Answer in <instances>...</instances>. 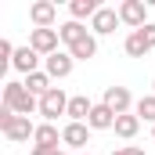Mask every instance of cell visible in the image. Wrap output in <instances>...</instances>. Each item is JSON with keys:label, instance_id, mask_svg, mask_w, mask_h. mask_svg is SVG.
Wrapping results in <instances>:
<instances>
[{"label": "cell", "instance_id": "obj_1", "mask_svg": "<svg viewBox=\"0 0 155 155\" xmlns=\"http://www.w3.org/2000/svg\"><path fill=\"white\" fill-rule=\"evenodd\" d=\"M4 105H7L11 112H18V116L40 112V97H33V94L25 90V83H18V79H7V83H4Z\"/></svg>", "mask_w": 155, "mask_h": 155}, {"label": "cell", "instance_id": "obj_2", "mask_svg": "<svg viewBox=\"0 0 155 155\" xmlns=\"http://www.w3.org/2000/svg\"><path fill=\"white\" fill-rule=\"evenodd\" d=\"M0 134L18 144V141H29V137L36 134V126L29 123V116H18V112H11L7 105H0Z\"/></svg>", "mask_w": 155, "mask_h": 155}, {"label": "cell", "instance_id": "obj_3", "mask_svg": "<svg viewBox=\"0 0 155 155\" xmlns=\"http://www.w3.org/2000/svg\"><path fill=\"white\" fill-rule=\"evenodd\" d=\"M40 116H43V123H54L58 116H69V97H65L61 87H54L51 94L40 97Z\"/></svg>", "mask_w": 155, "mask_h": 155}, {"label": "cell", "instance_id": "obj_4", "mask_svg": "<svg viewBox=\"0 0 155 155\" xmlns=\"http://www.w3.org/2000/svg\"><path fill=\"white\" fill-rule=\"evenodd\" d=\"M119 22L130 25L134 33L144 29V25H148V4H144V0H123V4H119Z\"/></svg>", "mask_w": 155, "mask_h": 155}, {"label": "cell", "instance_id": "obj_5", "mask_svg": "<svg viewBox=\"0 0 155 155\" xmlns=\"http://www.w3.org/2000/svg\"><path fill=\"white\" fill-rule=\"evenodd\" d=\"M58 43H61V36H58V29H33V33H29V47L36 51L40 58H51L54 51H61Z\"/></svg>", "mask_w": 155, "mask_h": 155}, {"label": "cell", "instance_id": "obj_6", "mask_svg": "<svg viewBox=\"0 0 155 155\" xmlns=\"http://www.w3.org/2000/svg\"><path fill=\"white\" fill-rule=\"evenodd\" d=\"M72 65H76V58L69 54V51H54L51 58H43V72L51 79H65L72 76Z\"/></svg>", "mask_w": 155, "mask_h": 155}, {"label": "cell", "instance_id": "obj_7", "mask_svg": "<svg viewBox=\"0 0 155 155\" xmlns=\"http://www.w3.org/2000/svg\"><path fill=\"white\" fill-rule=\"evenodd\" d=\"M101 101H105V105H108L116 116L134 112V105H137V101H134V94H130L126 87H105V97H101Z\"/></svg>", "mask_w": 155, "mask_h": 155}, {"label": "cell", "instance_id": "obj_8", "mask_svg": "<svg viewBox=\"0 0 155 155\" xmlns=\"http://www.w3.org/2000/svg\"><path fill=\"white\" fill-rule=\"evenodd\" d=\"M116 25H123L119 22V7H101L90 18V33L94 36H108V33H116Z\"/></svg>", "mask_w": 155, "mask_h": 155}, {"label": "cell", "instance_id": "obj_9", "mask_svg": "<svg viewBox=\"0 0 155 155\" xmlns=\"http://www.w3.org/2000/svg\"><path fill=\"white\" fill-rule=\"evenodd\" d=\"M54 18H58V4H51V0H36L29 7V22L36 29H54Z\"/></svg>", "mask_w": 155, "mask_h": 155}, {"label": "cell", "instance_id": "obj_10", "mask_svg": "<svg viewBox=\"0 0 155 155\" xmlns=\"http://www.w3.org/2000/svg\"><path fill=\"white\" fill-rule=\"evenodd\" d=\"M11 69L22 72V76H33V72H40V54L33 51V47H15V61H11Z\"/></svg>", "mask_w": 155, "mask_h": 155}, {"label": "cell", "instance_id": "obj_11", "mask_svg": "<svg viewBox=\"0 0 155 155\" xmlns=\"http://www.w3.org/2000/svg\"><path fill=\"white\" fill-rule=\"evenodd\" d=\"M90 141V126L87 123H65L61 126V144L65 148H87Z\"/></svg>", "mask_w": 155, "mask_h": 155}, {"label": "cell", "instance_id": "obj_12", "mask_svg": "<svg viewBox=\"0 0 155 155\" xmlns=\"http://www.w3.org/2000/svg\"><path fill=\"white\" fill-rule=\"evenodd\" d=\"M33 144H36V148H58V144H61V130H58L54 123H40L36 134H33Z\"/></svg>", "mask_w": 155, "mask_h": 155}, {"label": "cell", "instance_id": "obj_13", "mask_svg": "<svg viewBox=\"0 0 155 155\" xmlns=\"http://www.w3.org/2000/svg\"><path fill=\"white\" fill-rule=\"evenodd\" d=\"M87 126H90V130H112V126H116V112H112L105 101H97L94 112H90V119H87Z\"/></svg>", "mask_w": 155, "mask_h": 155}, {"label": "cell", "instance_id": "obj_14", "mask_svg": "<svg viewBox=\"0 0 155 155\" xmlns=\"http://www.w3.org/2000/svg\"><path fill=\"white\" fill-rule=\"evenodd\" d=\"M94 112V101L87 97V94H76V97H69V123H87Z\"/></svg>", "mask_w": 155, "mask_h": 155}, {"label": "cell", "instance_id": "obj_15", "mask_svg": "<svg viewBox=\"0 0 155 155\" xmlns=\"http://www.w3.org/2000/svg\"><path fill=\"white\" fill-rule=\"evenodd\" d=\"M87 33H90V29H87V25H83V22H72V18H69V22H61V25H58V36H61V43H65V51H69V47H72V43H79V40L87 36Z\"/></svg>", "mask_w": 155, "mask_h": 155}, {"label": "cell", "instance_id": "obj_16", "mask_svg": "<svg viewBox=\"0 0 155 155\" xmlns=\"http://www.w3.org/2000/svg\"><path fill=\"white\" fill-rule=\"evenodd\" d=\"M116 137H123V141H134L137 137V130H141V119L134 116V112H126V116H116Z\"/></svg>", "mask_w": 155, "mask_h": 155}, {"label": "cell", "instance_id": "obj_17", "mask_svg": "<svg viewBox=\"0 0 155 155\" xmlns=\"http://www.w3.org/2000/svg\"><path fill=\"white\" fill-rule=\"evenodd\" d=\"M69 54H72L76 61H90V58L97 54V36H94V33H87L79 43H72V47H69Z\"/></svg>", "mask_w": 155, "mask_h": 155}, {"label": "cell", "instance_id": "obj_18", "mask_svg": "<svg viewBox=\"0 0 155 155\" xmlns=\"http://www.w3.org/2000/svg\"><path fill=\"white\" fill-rule=\"evenodd\" d=\"M22 83H25V90H29L33 97H43V94H51V90H54V87H51V76H47L43 69H40V72H33V76H25Z\"/></svg>", "mask_w": 155, "mask_h": 155}, {"label": "cell", "instance_id": "obj_19", "mask_svg": "<svg viewBox=\"0 0 155 155\" xmlns=\"http://www.w3.org/2000/svg\"><path fill=\"white\" fill-rule=\"evenodd\" d=\"M97 11H101V4H97V0H72V4H69V15H72V22L94 18Z\"/></svg>", "mask_w": 155, "mask_h": 155}, {"label": "cell", "instance_id": "obj_20", "mask_svg": "<svg viewBox=\"0 0 155 155\" xmlns=\"http://www.w3.org/2000/svg\"><path fill=\"white\" fill-rule=\"evenodd\" d=\"M134 116L141 119V123H152L155 126V94H144V97L134 105Z\"/></svg>", "mask_w": 155, "mask_h": 155}, {"label": "cell", "instance_id": "obj_21", "mask_svg": "<svg viewBox=\"0 0 155 155\" xmlns=\"http://www.w3.org/2000/svg\"><path fill=\"white\" fill-rule=\"evenodd\" d=\"M123 51H126L130 58H144V54H148L152 47L144 43V36H141V33H130V36L123 40Z\"/></svg>", "mask_w": 155, "mask_h": 155}, {"label": "cell", "instance_id": "obj_22", "mask_svg": "<svg viewBox=\"0 0 155 155\" xmlns=\"http://www.w3.org/2000/svg\"><path fill=\"white\" fill-rule=\"evenodd\" d=\"M11 61H15V47H11V43H7V40H0V65H4V69H7V65H11Z\"/></svg>", "mask_w": 155, "mask_h": 155}, {"label": "cell", "instance_id": "obj_23", "mask_svg": "<svg viewBox=\"0 0 155 155\" xmlns=\"http://www.w3.org/2000/svg\"><path fill=\"white\" fill-rule=\"evenodd\" d=\"M137 33L144 36V43H148V47H155V25H152V22H148L144 29H137Z\"/></svg>", "mask_w": 155, "mask_h": 155}, {"label": "cell", "instance_id": "obj_24", "mask_svg": "<svg viewBox=\"0 0 155 155\" xmlns=\"http://www.w3.org/2000/svg\"><path fill=\"white\" fill-rule=\"evenodd\" d=\"M33 155H61V152H58V148H36V144H33Z\"/></svg>", "mask_w": 155, "mask_h": 155}, {"label": "cell", "instance_id": "obj_25", "mask_svg": "<svg viewBox=\"0 0 155 155\" xmlns=\"http://www.w3.org/2000/svg\"><path fill=\"white\" fill-rule=\"evenodd\" d=\"M112 155H144V152H141V148H116Z\"/></svg>", "mask_w": 155, "mask_h": 155}, {"label": "cell", "instance_id": "obj_26", "mask_svg": "<svg viewBox=\"0 0 155 155\" xmlns=\"http://www.w3.org/2000/svg\"><path fill=\"white\" fill-rule=\"evenodd\" d=\"M152 137H155V126H152Z\"/></svg>", "mask_w": 155, "mask_h": 155}, {"label": "cell", "instance_id": "obj_27", "mask_svg": "<svg viewBox=\"0 0 155 155\" xmlns=\"http://www.w3.org/2000/svg\"><path fill=\"white\" fill-rule=\"evenodd\" d=\"M83 155H90V152H83Z\"/></svg>", "mask_w": 155, "mask_h": 155}, {"label": "cell", "instance_id": "obj_28", "mask_svg": "<svg viewBox=\"0 0 155 155\" xmlns=\"http://www.w3.org/2000/svg\"><path fill=\"white\" fill-rule=\"evenodd\" d=\"M152 87H155V79H152Z\"/></svg>", "mask_w": 155, "mask_h": 155}, {"label": "cell", "instance_id": "obj_29", "mask_svg": "<svg viewBox=\"0 0 155 155\" xmlns=\"http://www.w3.org/2000/svg\"><path fill=\"white\" fill-rule=\"evenodd\" d=\"M61 155H65V152H61Z\"/></svg>", "mask_w": 155, "mask_h": 155}]
</instances>
